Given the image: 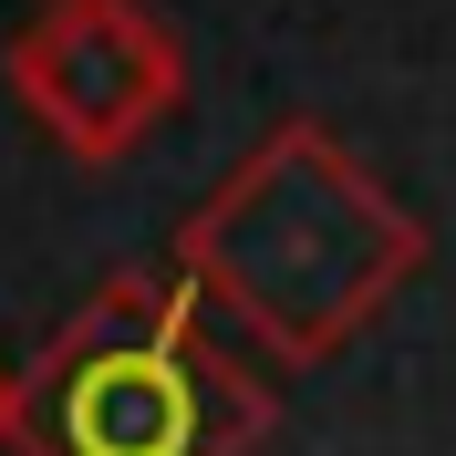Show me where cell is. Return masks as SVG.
Instances as JSON below:
<instances>
[{"label": "cell", "instance_id": "cell-2", "mask_svg": "<svg viewBox=\"0 0 456 456\" xmlns=\"http://www.w3.org/2000/svg\"><path fill=\"white\" fill-rule=\"evenodd\" d=\"M270 436V384L218 342L187 281L114 270L21 363V456H249Z\"/></svg>", "mask_w": 456, "mask_h": 456}, {"label": "cell", "instance_id": "cell-3", "mask_svg": "<svg viewBox=\"0 0 456 456\" xmlns=\"http://www.w3.org/2000/svg\"><path fill=\"white\" fill-rule=\"evenodd\" d=\"M11 94L62 156L114 167L187 104V53L145 0H42L11 31Z\"/></svg>", "mask_w": 456, "mask_h": 456}, {"label": "cell", "instance_id": "cell-1", "mask_svg": "<svg viewBox=\"0 0 456 456\" xmlns=\"http://www.w3.org/2000/svg\"><path fill=\"white\" fill-rule=\"evenodd\" d=\"M415 270L426 218L312 114L270 125L176 228V281L281 363L353 353Z\"/></svg>", "mask_w": 456, "mask_h": 456}, {"label": "cell", "instance_id": "cell-4", "mask_svg": "<svg viewBox=\"0 0 456 456\" xmlns=\"http://www.w3.org/2000/svg\"><path fill=\"white\" fill-rule=\"evenodd\" d=\"M11 415H21V373L0 363V446H11Z\"/></svg>", "mask_w": 456, "mask_h": 456}]
</instances>
